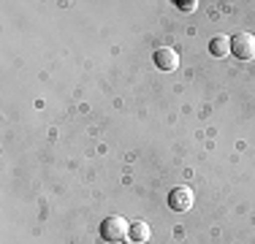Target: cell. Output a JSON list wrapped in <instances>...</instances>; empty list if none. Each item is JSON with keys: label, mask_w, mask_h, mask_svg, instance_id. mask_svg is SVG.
Wrapping results in <instances>:
<instances>
[{"label": "cell", "mask_w": 255, "mask_h": 244, "mask_svg": "<svg viewBox=\"0 0 255 244\" xmlns=\"http://www.w3.org/2000/svg\"><path fill=\"white\" fill-rule=\"evenodd\" d=\"M103 242H125V236H130V223L125 217H106L101 225Z\"/></svg>", "instance_id": "1"}, {"label": "cell", "mask_w": 255, "mask_h": 244, "mask_svg": "<svg viewBox=\"0 0 255 244\" xmlns=\"http://www.w3.org/2000/svg\"><path fill=\"white\" fill-rule=\"evenodd\" d=\"M231 52L239 60H253L255 57V35L253 33H236L231 38Z\"/></svg>", "instance_id": "2"}, {"label": "cell", "mask_w": 255, "mask_h": 244, "mask_svg": "<svg viewBox=\"0 0 255 244\" xmlns=\"http://www.w3.org/2000/svg\"><path fill=\"white\" fill-rule=\"evenodd\" d=\"M168 206H171L174 212H187L193 206V190L190 187H174V190L168 193Z\"/></svg>", "instance_id": "3"}, {"label": "cell", "mask_w": 255, "mask_h": 244, "mask_svg": "<svg viewBox=\"0 0 255 244\" xmlns=\"http://www.w3.org/2000/svg\"><path fill=\"white\" fill-rule=\"evenodd\" d=\"M155 65L160 71H177L179 68V54L174 52V49H168V46H160V49H155Z\"/></svg>", "instance_id": "4"}, {"label": "cell", "mask_w": 255, "mask_h": 244, "mask_svg": "<svg viewBox=\"0 0 255 244\" xmlns=\"http://www.w3.org/2000/svg\"><path fill=\"white\" fill-rule=\"evenodd\" d=\"M209 49L215 57H226V54L231 52V38H226V35H215V38L209 41Z\"/></svg>", "instance_id": "5"}, {"label": "cell", "mask_w": 255, "mask_h": 244, "mask_svg": "<svg viewBox=\"0 0 255 244\" xmlns=\"http://www.w3.org/2000/svg\"><path fill=\"white\" fill-rule=\"evenodd\" d=\"M128 239H133L136 244L147 242L149 239V225L147 223H130V236H128Z\"/></svg>", "instance_id": "6"}, {"label": "cell", "mask_w": 255, "mask_h": 244, "mask_svg": "<svg viewBox=\"0 0 255 244\" xmlns=\"http://www.w3.org/2000/svg\"><path fill=\"white\" fill-rule=\"evenodd\" d=\"M177 5H179V11H196L198 3H196V0H190V3H177Z\"/></svg>", "instance_id": "7"}]
</instances>
